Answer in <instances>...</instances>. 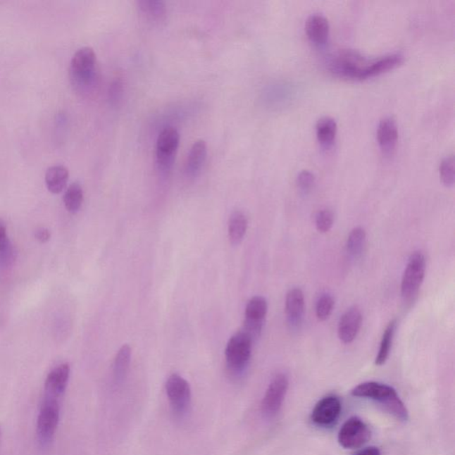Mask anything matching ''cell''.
<instances>
[{
    "mask_svg": "<svg viewBox=\"0 0 455 455\" xmlns=\"http://www.w3.org/2000/svg\"><path fill=\"white\" fill-rule=\"evenodd\" d=\"M351 395L379 403L387 412L401 422H406L409 418L405 404L392 387L377 382H363L351 390Z\"/></svg>",
    "mask_w": 455,
    "mask_h": 455,
    "instance_id": "obj_1",
    "label": "cell"
},
{
    "mask_svg": "<svg viewBox=\"0 0 455 455\" xmlns=\"http://www.w3.org/2000/svg\"><path fill=\"white\" fill-rule=\"evenodd\" d=\"M373 60L366 58L358 50L342 49L332 57L330 70L338 76L351 79H366L369 77L370 67Z\"/></svg>",
    "mask_w": 455,
    "mask_h": 455,
    "instance_id": "obj_2",
    "label": "cell"
},
{
    "mask_svg": "<svg viewBox=\"0 0 455 455\" xmlns=\"http://www.w3.org/2000/svg\"><path fill=\"white\" fill-rule=\"evenodd\" d=\"M426 271V259L422 252L411 254L404 271L401 281V295L405 301H413L422 287Z\"/></svg>",
    "mask_w": 455,
    "mask_h": 455,
    "instance_id": "obj_3",
    "label": "cell"
},
{
    "mask_svg": "<svg viewBox=\"0 0 455 455\" xmlns=\"http://www.w3.org/2000/svg\"><path fill=\"white\" fill-rule=\"evenodd\" d=\"M96 56L93 49L85 46L74 54L70 63V77L77 86H86L93 80Z\"/></svg>",
    "mask_w": 455,
    "mask_h": 455,
    "instance_id": "obj_4",
    "label": "cell"
},
{
    "mask_svg": "<svg viewBox=\"0 0 455 455\" xmlns=\"http://www.w3.org/2000/svg\"><path fill=\"white\" fill-rule=\"evenodd\" d=\"M371 432L364 420L359 417H351L342 426L338 433L339 446L345 449H356L368 442Z\"/></svg>",
    "mask_w": 455,
    "mask_h": 455,
    "instance_id": "obj_5",
    "label": "cell"
},
{
    "mask_svg": "<svg viewBox=\"0 0 455 455\" xmlns=\"http://www.w3.org/2000/svg\"><path fill=\"white\" fill-rule=\"evenodd\" d=\"M60 407L56 399H46L37 417V433L40 442L49 444L58 427Z\"/></svg>",
    "mask_w": 455,
    "mask_h": 455,
    "instance_id": "obj_6",
    "label": "cell"
},
{
    "mask_svg": "<svg viewBox=\"0 0 455 455\" xmlns=\"http://www.w3.org/2000/svg\"><path fill=\"white\" fill-rule=\"evenodd\" d=\"M252 339L242 331L230 337L225 349L228 365L235 370H241L249 363L252 352Z\"/></svg>",
    "mask_w": 455,
    "mask_h": 455,
    "instance_id": "obj_7",
    "label": "cell"
},
{
    "mask_svg": "<svg viewBox=\"0 0 455 455\" xmlns=\"http://www.w3.org/2000/svg\"><path fill=\"white\" fill-rule=\"evenodd\" d=\"M289 380L284 373H278L274 377L265 392L261 409L266 416L273 417L280 412L286 397Z\"/></svg>",
    "mask_w": 455,
    "mask_h": 455,
    "instance_id": "obj_8",
    "label": "cell"
},
{
    "mask_svg": "<svg viewBox=\"0 0 455 455\" xmlns=\"http://www.w3.org/2000/svg\"><path fill=\"white\" fill-rule=\"evenodd\" d=\"M341 413V400L335 395H328L316 404L312 410L311 419L315 425L328 428L337 422Z\"/></svg>",
    "mask_w": 455,
    "mask_h": 455,
    "instance_id": "obj_9",
    "label": "cell"
},
{
    "mask_svg": "<svg viewBox=\"0 0 455 455\" xmlns=\"http://www.w3.org/2000/svg\"><path fill=\"white\" fill-rule=\"evenodd\" d=\"M267 311L268 304L263 297H254L247 304L242 332L249 335L252 341L260 335Z\"/></svg>",
    "mask_w": 455,
    "mask_h": 455,
    "instance_id": "obj_10",
    "label": "cell"
},
{
    "mask_svg": "<svg viewBox=\"0 0 455 455\" xmlns=\"http://www.w3.org/2000/svg\"><path fill=\"white\" fill-rule=\"evenodd\" d=\"M166 392L175 412H185L192 400V389L189 382L175 373L166 381Z\"/></svg>",
    "mask_w": 455,
    "mask_h": 455,
    "instance_id": "obj_11",
    "label": "cell"
},
{
    "mask_svg": "<svg viewBox=\"0 0 455 455\" xmlns=\"http://www.w3.org/2000/svg\"><path fill=\"white\" fill-rule=\"evenodd\" d=\"M180 142L179 132L175 127L163 129L157 140V158L163 169L171 168Z\"/></svg>",
    "mask_w": 455,
    "mask_h": 455,
    "instance_id": "obj_12",
    "label": "cell"
},
{
    "mask_svg": "<svg viewBox=\"0 0 455 455\" xmlns=\"http://www.w3.org/2000/svg\"><path fill=\"white\" fill-rule=\"evenodd\" d=\"M363 317L361 311L356 307L349 308L338 323V336L344 344H351L358 336L361 328Z\"/></svg>",
    "mask_w": 455,
    "mask_h": 455,
    "instance_id": "obj_13",
    "label": "cell"
},
{
    "mask_svg": "<svg viewBox=\"0 0 455 455\" xmlns=\"http://www.w3.org/2000/svg\"><path fill=\"white\" fill-rule=\"evenodd\" d=\"M70 375L69 364L59 365L49 373L45 382L46 399H56L63 395L67 388Z\"/></svg>",
    "mask_w": 455,
    "mask_h": 455,
    "instance_id": "obj_14",
    "label": "cell"
},
{
    "mask_svg": "<svg viewBox=\"0 0 455 455\" xmlns=\"http://www.w3.org/2000/svg\"><path fill=\"white\" fill-rule=\"evenodd\" d=\"M305 308L304 294L300 288L289 290L286 297V314L288 323L293 328L298 327L304 318Z\"/></svg>",
    "mask_w": 455,
    "mask_h": 455,
    "instance_id": "obj_15",
    "label": "cell"
},
{
    "mask_svg": "<svg viewBox=\"0 0 455 455\" xmlns=\"http://www.w3.org/2000/svg\"><path fill=\"white\" fill-rule=\"evenodd\" d=\"M305 29L312 42L317 44L324 43L329 35L328 20L322 13H312L308 17Z\"/></svg>",
    "mask_w": 455,
    "mask_h": 455,
    "instance_id": "obj_16",
    "label": "cell"
},
{
    "mask_svg": "<svg viewBox=\"0 0 455 455\" xmlns=\"http://www.w3.org/2000/svg\"><path fill=\"white\" fill-rule=\"evenodd\" d=\"M399 131L395 120L392 117H385L379 122L377 128V138L383 151H389L395 146Z\"/></svg>",
    "mask_w": 455,
    "mask_h": 455,
    "instance_id": "obj_17",
    "label": "cell"
},
{
    "mask_svg": "<svg viewBox=\"0 0 455 455\" xmlns=\"http://www.w3.org/2000/svg\"><path fill=\"white\" fill-rule=\"evenodd\" d=\"M207 155V147L205 141L198 140L189 149L186 162V171L189 175H197L202 168Z\"/></svg>",
    "mask_w": 455,
    "mask_h": 455,
    "instance_id": "obj_18",
    "label": "cell"
},
{
    "mask_svg": "<svg viewBox=\"0 0 455 455\" xmlns=\"http://www.w3.org/2000/svg\"><path fill=\"white\" fill-rule=\"evenodd\" d=\"M69 180V170L63 165L50 166L46 173V183L51 192L57 194L66 188Z\"/></svg>",
    "mask_w": 455,
    "mask_h": 455,
    "instance_id": "obj_19",
    "label": "cell"
},
{
    "mask_svg": "<svg viewBox=\"0 0 455 455\" xmlns=\"http://www.w3.org/2000/svg\"><path fill=\"white\" fill-rule=\"evenodd\" d=\"M247 226H249V220L247 216L240 211L233 212L228 224V233H229L230 243L239 244L246 235Z\"/></svg>",
    "mask_w": 455,
    "mask_h": 455,
    "instance_id": "obj_20",
    "label": "cell"
},
{
    "mask_svg": "<svg viewBox=\"0 0 455 455\" xmlns=\"http://www.w3.org/2000/svg\"><path fill=\"white\" fill-rule=\"evenodd\" d=\"M132 351L130 346L125 344L118 351L114 359L113 373L114 379L117 383H121L127 375L129 366L131 362Z\"/></svg>",
    "mask_w": 455,
    "mask_h": 455,
    "instance_id": "obj_21",
    "label": "cell"
},
{
    "mask_svg": "<svg viewBox=\"0 0 455 455\" xmlns=\"http://www.w3.org/2000/svg\"><path fill=\"white\" fill-rule=\"evenodd\" d=\"M396 328L397 320L394 319V320L390 322V323L387 325L385 332H383L381 345H380L378 354H377L375 359L376 366H380L385 365L387 360H388L390 349H392V342L394 335H395Z\"/></svg>",
    "mask_w": 455,
    "mask_h": 455,
    "instance_id": "obj_22",
    "label": "cell"
},
{
    "mask_svg": "<svg viewBox=\"0 0 455 455\" xmlns=\"http://www.w3.org/2000/svg\"><path fill=\"white\" fill-rule=\"evenodd\" d=\"M366 239L365 230L361 227L355 228L349 233L346 247H347L349 256L353 259H356V258L361 256L363 250H364Z\"/></svg>",
    "mask_w": 455,
    "mask_h": 455,
    "instance_id": "obj_23",
    "label": "cell"
},
{
    "mask_svg": "<svg viewBox=\"0 0 455 455\" xmlns=\"http://www.w3.org/2000/svg\"><path fill=\"white\" fill-rule=\"evenodd\" d=\"M83 199L82 187L79 182L71 183L63 197L64 205H66L68 211L73 213L79 211L82 206Z\"/></svg>",
    "mask_w": 455,
    "mask_h": 455,
    "instance_id": "obj_24",
    "label": "cell"
},
{
    "mask_svg": "<svg viewBox=\"0 0 455 455\" xmlns=\"http://www.w3.org/2000/svg\"><path fill=\"white\" fill-rule=\"evenodd\" d=\"M317 135L318 140L325 142H330L334 140L336 130H337V124L334 118L331 117H323L318 121Z\"/></svg>",
    "mask_w": 455,
    "mask_h": 455,
    "instance_id": "obj_25",
    "label": "cell"
},
{
    "mask_svg": "<svg viewBox=\"0 0 455 455\" xmlns=\"http://www.w3.org/2000/svg\"><path fill=\"white\" fill-rule=\"evenodd\" d=\"M335 307V299L330 294H323L319 297L316 304V314L319 320L325 321L330 317Z\"/></svg>",
    "mask_w": 455,
    "mask_h": 455,
    "instance_id": "obj_26",
    "label": "cell"
},
{
    "mask_svg": "<svg viewBox=\"0 0 455 455\" xmlns=\"http://www.w3.org/2000/svg\"><path fill=\"white\" fill-rule=\"evenodd\" d=\"M139 5L142 13L149 18L161 20L166 15V6L161 1H142Z\"/></svg>",
    "mask_w": 455,
    "mask_h": 455,
    "instance_id": "obj_27",
    "label": "cell"
},
{
    "mask_svg": "<svg viewBox=\"0 0 455 455\" xmlns=\"http://www.w3.org/2000/svg\"><path fill=\"white\" fill-rule=\"evenodd\" d=\"M441 179L444 185L451 186L454 182V155L447 156L440 166Z\"/></svg>",
    "mask_w": 455,
    "mask_h": 455,
    "instance_id": "obj_28",
    "label": "cell"
},
{
    "mask_svg": "<svg viewBox=\"0 0 455 455\" xmlns=\"http://www.w3.org/2000/svg\"><path fill=\"white\" fill-rule=\"evenodd\" d=\"M334 225V213L329 209H322L316 216V227L319 232H330Z\"/></svg>",
    "mask_w": 455,
    "mask_h": 455,
    "instance_id": "obj_29",
    "label": "cell"
},
{
    "mask_svg": "<svg viewBox=\"0 0 455 455\" xmlns=\"http://www.w3.org/2000/svg\"><path fill=\"white\" fill-rule=\"evenodd\" d=\"M315 181V176L308 170H302L297 176V182L299 188L304 192L310 191Z\"/></svg>",
    "mask_w": 455,
    "mask_h": 455,
    "instance_id": "obj_30",
    "label": "cell"
},
{
    "mask_svg": "<svg viewBox=\"0 0 455 455\" xmlns=\"http://www.w3.org/2000/svg\"><path fill=\"white\" fill-rule=\"evenodd\" d=\"M15 259V251L13 249V244L9 242L4 249L0 251V265L9 266Z\"/></svg>",
    "mask_w": 455,
    "mask_h": 455,
    "instance_id": "obj_31",
    "label": "cell"
},
{
    "mask_svg": "<svg viewBox=\"0 0 455 455\" xmlns=\"http://www.w3.org/2000/svg\"><path fill=\"white\" fill-rule=\"evenodd\" d=\"M8 243L6 223L2 219H0V251L4 249Z\"/></svg>",
    "mask_w": 455,
    "mask_h": 455,
    "instance_id": "obj_32",
    "label": "cell"
},
{
    "mask_svg": "<svg viewBox=\"0 0 455 455\" xmlns=\"http://www.w3.org/2000/svg\"><path fill=\"white\" fill-rule=\"evenodd\" d=\"M50 237H51V233L49 230L44 229V228H42V229H39L36 230L35 237L37 240L39 241V242H42V243L47 242V241L50 239Z\"/></svg>",
    "mask_w": 455,
    "mask_h": 455,
    "instance_id": "obj_33",
    "label": "cell"
},
{
    "mask_svg": "<svg viewBox=\"0 0 455 455\" xmlns=\"http://www.w3.org/2000/svg\"><path fill=\"white\" fill-rule=\"evenodd\" d=\"M353 455H381V451H380L379 448L375 447H370L364 448V449L359 450Z\"/></svg>",
    "mask_w": 455,
    "mask_h": 455,
    "instance_id": "obj_34",
    "label": "cell"
},
{
    "mask_svg": "<svg viewBox=\"0 0 455 455\" xmlns=\"http://www.w3.org/2000/svg\"><path fill=\"white\" fill-rule=\"evenodd\" d=\"M1 437H2V429H1V425H0V441H1Z\"/></svg>",
    "mask_w": 455,
    "mask_h": 455,
    "instance_id": "obj_35",
    "label": "cell"
}]
</instances>
